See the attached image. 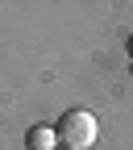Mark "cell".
<instances>
[{
  "instance_id": "1",
  "label": "cell",
  "mask_w": 133,
  "mask_h": 150,
  "mask_svg": "<svg viewBox=\"0 0 133 150\" xmlns=\"http://www.w3.org/2000/svg\"><path fill=\"white\" fill-rule=\"evenodd\" d=\"M54 129H58L63 150H91L96 138H100V125H96V117H91L87 108H67Z\"/></svg>"
},
{
  "instance_id": "2",
  "label": "cell",
  "mask_w": 133,
  "mask_h": 150,
  "mask_svg": "<svg viewBox=\"0 0 133 150\" xmlns=\"http://www.w3.org/2000/svg\"><path fill=\"white\" fill-rule=\"evenodd\" d=\"M29 150H58V129L54 125H33L29 129Z\"/></svg>"
},
{
  "instance_id": "3",
  "label": "cell",
  "mask_w": 133,
  "mask_h": 150,
  "mask_svg": "<svg viewBox=\"0 0 133 150\" xmlns=\"http://www.w3.org/2000/svg\"><path fill=\"white\" fill-rule=\"evenodd\" d=\"M129 54H133V38H129Z\"/></svg>"
},
{
  "instance_id": "4",
  "label": "cell",
  "mask_w": 133,
  "mask_h": 150,
  "mask_svg": "<svg viewBox=\"0 0 133 150\" xmlns=\"http://www.w3.org/2000/svg\"><path fill=\"white\" fill-rule=\"evenodd\" d=\"M58 150H63V146H58Z\"/></svg>"
}]
</instances>
